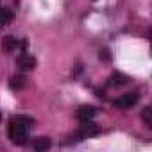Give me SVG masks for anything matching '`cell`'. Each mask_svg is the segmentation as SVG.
Wrapping results in <instances>:
<instances>
[{"label": "cell", "mask_w": 152, "mask_h": 152, "mask_svg": "<svg viewBox=\"0 0 152 152\" xmlns=\"http://www.w3.org/2000/svg\"><path fill=\"white\" fill-rule=\"evenodd\" d=\"M129 83V77L127 75H122V73H115L107 79V86L109 88H118V86H124Z\"/></svg>", "instance_id": "7"}, {"label": "cell", "mask_w": 152, "mask_h": 152, "mask_svg": "<svg viewBox=\"0 0 152 152\" xmlns=\"http://www.w3.org/2000/svg\"><path fill=\"white\" fill-rule=\"evenodd\" d=\"M141 118H143V122L147 124V127H152V107H150V106H147V107L143 109Z\"/></svg>", "instance_id": "11"}, {"label": "cell", "mask_w": 152, "mask_h": 152, "mask_svg": "<svg viewBox=\"0 0 152 152\" xmlns=\"http://www.w3.org/2000/svg\"><path fill=\"white\" fill-rule=\"evenodd\" d=\"M50 140L48 138H45V136H41V138H38V140H34V143H32V147L38 150V152H41V150H47V148H50Z\"/></svg>", "instance_id": "9"}, {"label": "cell", "mask_w": 152, "mask_h": 152, "mask_svg": "<svg viewBox=\"0 0 152 152\" xmlns=\"http://www.w3.org/2000/svg\"><path fill=\"white\" fill-rule=\"evenodd\" d=\"M32 118L29 116H13L7 124V136L15 145H25L31 134Z\"/></svg>", "instance_id": "1"}, {"label": "cell", "mask_w": 152, "mask_h": 152, "mask_svg": "<svg viewBox=\"0 0 152 152\" xmlns=\"http://www.w3.org/2000/svg\"><path fill=\"white\" fill-rule=\"evenodd\" d=\"M75 115H77V120H79V122H90V120L97 115V107L86 104V106H81Z\"/></svg>", "instance_id": "5"}, {"label": "cell", "mask_w": 152, "mask_h": 152, "mask_svg": "<svg viewBox=\"0 0 152 152\" xmlns=\"http://www.w3.org/2000/svg\"><path fill=\"white\" fill-rule=\"evenodd\" d=\"M16 63H18V68L23 70V72H29V70H32V68L36 66V59H34V56H31L29 52H22V54L18 56Z\"/></svg>", "instance_id": "4"}, {"label": "cell", "mask_w": 152, "mask_h": 152, "mask_svg": "<svg viewBox=\"0 0 152 152\" xmlns=\"http://www.w3.org/2000/svg\"><path fill=\"white\" fill-rule=\"evenodd\" d=\"M138 100H140V91H131V93H125V95H122L120 99H116L113 104H115V107H118V109H129V107L136 106Z\"/></svg>", "instance_id": "3"}, {"label": "cell", "mask_w": 152, "mask_h": 152, "mask_svg": "<svg viewBox=\"0 0 152 152\" xmlns=\"http://www.w3.org/2000/svg\"><path fill=\"white\" fill-rule=\"evenodd\" d=\"M99 131H100V129H99V125H97V124H93L91 120H90V122H81V127L72 134V138H73L75 141H79V140H86V138H93Z\"/></svg>", "instance_id": "2"}, {"label": "cell", "mask_w": 152, "mask_h": 152, "mask_svg": "<svg viewBox=\"0 0 152 152\" xmlns=\"http://www.w3.org/2000/svg\"><path fill=\"white\" fill-rule=\"evenodd\" d=\"M18 47L23 50V47H25V41H18L15 36H6V38H4V41H2V48H4L7 54L15 52Z\"/></svg>", "instance_id": "6"}, {"label": "cell", "mask_w": 152, "mask_h": 152, "mask_svg": "<svg viewBox=\"0 0 152 152\" xmlns=\"http://www.w3.org/2000/svg\"><path fill=\"white\" fill-rule=\"evenodd\" d=\"M23 86H25V77L23 75H15V77H11V81H9L11 90H22Z\"/></svg>", "instance_id": "10"}, {"label": "cell", "mask_w": 152, "mask_h": 152, "mask_svg": "<svg viewBox=\"0 0 152 152\" xmlns=\"http://www.w3.org/2000/svg\"><path fill=\"white\" fill-rule=\"evenodd\" d=\"M15 13L9 7H0V29H4L9 22H13Z\"/></svg>", "instance_id": "8"}]
</instances>
